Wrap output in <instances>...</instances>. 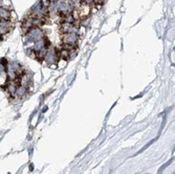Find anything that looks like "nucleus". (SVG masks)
Masks as SVG:
<instances>
[{"label":"nucleus","mask_w":175,"mask_h":174,"mask_svg":"<svg viewBox=\"0 0 175 174\" xmlns=\"http://www.w3.org/2000/svg\"><path fill=\"white\" fill-rule=\"evenodd\" d=\"M2 39H3V37H2V36L0 35V40H2Z\"/></svg>","instance_id":"nucleus-2"},{"label":"nucleus","mask_w":175,"mask_h":174,"mask_svg":"<svg viewBox=\"0 0 175 174\" xmlns=\"http://www.w3.org/2000/svg\"><path fill=\"white\" fill-rule=\"evenodd\" d=\"M29 93V87L26 86H22V85H18L16 89V92L14 94V99H22L25 95Z\"/></svg>","instance_id":"nucleus-1"}]
</instances>
